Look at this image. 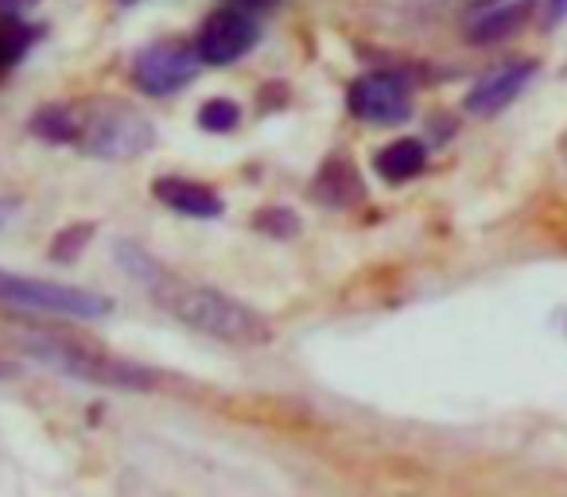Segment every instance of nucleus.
<instances>
[{
  "label": "nucleus",
  "instance_id": "1",
  "mask_svg": "<svg viewBox=\"0 0 567 497\" xmlns=\"http://www.w3.org/2000/svg\"><path fill=\"white\" fill-rule=\"evenodd\" d=\"M144 292H152L179 323H187L190 331L206 334V339L229 342V346H268L272 342L268 319L257 315L252 308H245L234 296L218 292V288L190 284V280L159 269L144 284Z\"/></svg>",
  "mask_w": 567,
  "mask_h": 497
},
{
  "label": "nucleus",
  "instance_id": "2",
  "mask_svg": "<svg viewBox=\"0 0 567 497\" xmlns=\"http://www.w3.org/2000/svg\"><path fill=\"white\" fill-rule=\"evenodd\" d=\"M32 362H43L48 370L66 373L74 381H86V385H102V389H117V393H148L156 385V373L144 370V365L121 362V358L105 354V350H90L74 339H55V334L43 331H28L20 339Z\"/></svg>",
  "mask_w": 567,
  "mask_h": 497
},
{
  "label": "nucleus",
  "instance_id": "3",
  "mask_svg": "<svg viewBox=\"0 0 567 497\" xmlns=\"http://www.w3.org/2000/svg\"><path fill=\"white\" fill-rule=\"evenodd\" d=\"M74 148L97 159H136L156 144V128L141 110L117 97H94V102L71 105Z\"/></svg>",
  "mask_w": 567,
  "mask_h": 497
},
{
  "label": "nucleus",
  "instance_id": "4",
  "mask_svg": "<svg viewBox=\"0 0 567 497\" xmlns=\"http://www.w3.org/2000/svg\"><path fill=\"white\" fill-rule=\"evenodd\" d=\"M0 303L59 319H105L113 311L110 296H97L71 284H48V280L20 277V272L9 269H0Z\"/></svg>",
  "mask_w": 567,
  "mask_h": 497
},
{
  "label": "nucleus",
  "instance_id": "5",
  "mask_svg": "<svg viewBox=\"0 0 567 497\" xmlns=\"http://www.w3.org/2000/svg\"><path fill=\"white\" fill-rule=\"evenodd\" d=\"M203 66L206 63H203V55H198V43L159 40L133 59V82H136V90H144V94L167 97V94H175V90L190 86Z\"/></svg>",
  "mask_w": 567,
  "mask_h": 497
},
{
  "label": "nucleus",
  "instance_id": "6",
  "mask_svg": "<svg viewBox=\"0 0 567 497\" xmlns=\"http://www.w3.org/2000/svg\"><path fill=\"white\" fill-rule=\"evenodd\" d=\"M347 105L358 121L373 125H401L412 113V90L396 71H373L350 86Z\"/></svg>",
  "mask_w": 567,
  "mask_h": 497
},
{
  "label": "nucleus",
  "instance_id": "7",
  "mask_svg": "<svg viewBox=\"0 0 567 497\" xmlns=\"http://www.w3.org/2000/svg\"><path fill=\"white\" fill-rule=\"evenodd\" d=\"M257 40H260V28L252 24L245 12L218 9L203 24V32H198L195 43H198V55H203L206 66H229V63H237L245 51L257 48Z\"/></svg>",
  "mask_w": 567,
  "mask_h": 497
},
{
  "label": "nucleus",
  "instance_id": "8",
  "mask_svg": "<svg viewBox=\"0 0 567 497\" xmlns=\"http://www.w3.org/2000/svg\"><path fill=\"white\" fill-rule=\"evenodd\" d=\"M536 74V63L533 59H520V63H505L502 71L486 74L478 86L466 94V113H478V117H494L502 113L509 102H517L520 90L528 86V79Z\"/></svg>",
  "mask_w": 567,
  "mask_h": 497
},
{
  "label": "nucleus",
  "instance_id": "9",
  "mask_svg": "<svg viewBox=\"0 0 567 497\" xmlns=\"http://www.w3.org/2000/svg\"><path fill=\"white\" fill-rule=\"evenodd\" d=\"M152 195L175 214H187V218H218L226 210L218 190H210L206 183L179 179V175H164V179L152 183Z\"/></svg>",
  "mask_w": 567,
  "mask_h": 497
},
{
  "label": "nucleus",
  "instance_id": "10",
  "mask_svg": "<svg viewBox=\"0 0 567 497\" xmlns=\"http://www.w3.org/2000/svg\"><path fill=\"white\" fill-rule=\"evenodd\" d=\"M311 195H316L323 206L358 203V198H362V175H358V167L350 164V156H339V152H334V156L319 167L316 183H311Z\"/></svg>",
  "mask_w": 567,
  "mask_h": 497
},
{
  "label": "nucleus",
  "instance_id": "11",
  "mask_svg": "<svg viewBox=\"0 0 567 497\" xmlns=\"http://www.w3.org/2000/svg\"><path fill=\"white\" fill-rule=\"evenodd\" d=\"M424 167H427V148H424V141H416V136L393 141L389 148L378 152V159H373V172H378L385 183H409V179H416Z\"/></svg>",
  "mask_w": 567,
  "mask_h": 497
},
{
  "label": "nucleus",
  "instance_id": "12",
  "mask_svg": "<svg viewBox=\"0 0 567 497\" xmlns=\"http://www.w3.org/2000/svg\"><path fill=\"white\" fill-rule=\"evenodd\" d=\"M533 0H517V4H505V9H497V12H489V17H482L478 24L466 32V40L471 43H478V48H486V43H497V40H505V35H513L520 24H525L528 17H533Z\"/></svg>",
  "mask_w": 567,
  "mask_h": 497
},
{
  "label": "nucleus",
  "instance_id": "13",
  "mask_svg": "<svg viewBox=\"0 0 567 497\" xmlns=\"http://www.w3.org/2000/svg\"><path fill=\"white\" fill-rule=\"evenodd\" d=\"M28 48H32L28 24H20V17H0V74L17 66Z\"/></svg>",
  "mask_w": 567,
  "mask_h": 497
},
{
  "label": "nucleus",
  "instance_id": "14",
  "mask_svg": "<svg viewBox=\"0 0 567 497\" xmlns=\"http://www.w3.org/2000/svg\"><path fill=\"white\" fill-rule=\"evenodd\" d=\"M237 121H241V110L234 102H226V97H214V102H206L198 110V128L203 133H234Z\"/></svg>",
  "mask_w": 567,
  "mask_h": 497
},
{
  "label": "nucleus",
  "instance_id": "15",
  "mask_svg": "<svg viewBox=\"0 0 567 497\" xmlns=\"http://www.w3.org/2000/svg\"><path fill=\"white\" fill-rule=\"evenodd\" d=\"M90 237H94V226H71V229H63V234H55V241H51V261H59V265L79 261L82 245H86Z\"/></svg>",
  "mask_w": 567,
  "mask_h": 497
},
{
  "label": "nucleus",
  "instance_id": "16",
  "mask_svg": "<svg viewBox=\"0 0 567 497\" xmlns=\"http://www.w3.org/2000/svg\"><path fill=\"white\" fill-rule=\"evenodd\" d=\"M257 229L268 237H296L300 234V218H296L292 210H260L257 214Z\"/></svg>",
  "mask_w": 567,
  "mask_h": 497
},
{
  "label": "nucleus",
  "instance_id": "17",
  "mask_svg": "<svg viewBox=\"0 0 567 497\" xmlns=\"http://www.w3.org/2000/svg\"><path fill=\"white\" fill-rule=\"evenodd\" d=\"M35 4H40V0H0V17H24Z\"/></svg>",
  "mask_w": 567,
  "mask_h": 497
},
{
  "label": "nucleus",
  "instance_id": "18",
  "mask_svg": "<svg viewBox=\"0 0 567 497\" xmlns=\"http://www.w3.org/2000/svg\"><path fill=\"white\" fill-rule=\"evenodd\" d=\"M567 17V0H548V24H559Z\"/></svg>",
  "mask_w": 567,
  "mask_h": 497
},
{
  "label": "nucleus",
  "instance_id": "19",
  "mask_svg": "<svg viewBox=\"0 0 567 497\" xmlns=\"http://www.w3.org/2000/svg\"><path fill=\"white\" fill-rule=\"evenodd\" d=\"M249 9H268V4H276V0H245Z\"/></svg>",
  "mask_w": 567,
  "mask_h": 497
},
{
  "label": "nucleus",
  "instance_id": "20",
  "mask_svg": "<svg viewBox=\"0 0 567 497\" xmlns=\"http://www.w3.org/2000/svg\"><path fill=\"white\" fill-rule=\"evenodd\" d=\"M474 4H478V9H486V4H497V0H474Z\"/></svg>",
  "mask_w": 567,
  "mask_h": 497
},
{
  "label": "nucleus",
  "instance_id": "21",
  "mask_svg": "<svg viewBox=\"0 0 567 497\" xmlns=\"http://www.w3.org/2000/svg\"><path fill=\"white\" fill-rule=\"evenodd\" d=\"M0 377H9V370H0Z\"/></svg>",
  "mask_w": 567,
  "mask_h": 497
},
{
  "label": "nucleus",
  "instance_id": "22",
  "mask_svg": "<svg viewBox=\"0 0 567 497\" xmlns=\"http://www.w3.org/2000/svg\"><path fill=\"white\" fill-rule=\"evenodd\" d=\"M121 4H136V0H121Z\"/></svg>",
  "mask_w": 567,
  "mask_h": 497
}]
</instances>
